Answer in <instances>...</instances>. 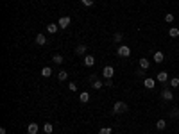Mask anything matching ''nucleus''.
<instances>
[{"label":"nucleus","mask_w":179,"mask_h":134,"mask_svg":"<svg viewBox=\"0 0 179 134\" xmlns=\"http://www.w3.org/2000/svg\"><path fill=\"white\" fill-rule=\"evenodd\" d=\"M125 111H127V104L125 102H122V100L115 102V105H113V113L115 115H120V113H125Z\"/></svg>","instance_id":"1"},{"label":"nucleus","mask_w":179,"mask_h":134,"mask_svg":"<svg viewBox=\"0 0 179 134\" xmlns=\"http://www.w3.org/2000/svg\"><path fill=\"white\" fill-rule=\"evenodd\" d=\"M70 16H61L59 18V22H57V25H59V29H68L70 27Z\"/></svg>","instance_id":"2"},{"label":"nucleus","mask_w":179,"mask_h":134,"mask_svg":"<svg viewBox=\"0 0 179 134\" xmlns=\"http://www.w3.org/2000/svg\"><path fill=\"white\" fill-rule=\"evenodd\" d=\"M102 75H104L106 79H113V75H115V68H113V66H104Z\"/></svg>","instance_id":"3"},{"label":"nucleus","mask_w":179,"mask_h":134,"mask_svg":"<svg viewBox=\"0 0 179 134\" xmlns=\"http://www.w3.org/2000/svg\"><path fill=\"white\" fill-rule=\"evenodd\" d=\"M118 56H120V57H129L131 56V48L127 45H122L120 48H118Z\"/></svg>","instance_id":"4"},{"label":"nucleus","mask_w":179,"mask_h":134,"mask_svg":"<svg viewBox=\"0 0 179 134\" xmlns=\"http://www.w3.org/2000/svg\"><path fill=\"white\" fill-rule=\"evenodd\" d=\"M161 98H163V100H168V102H170V100L174 98V95H172L170 90H163V91H161Z\"/></svg>","instance_id":"5"},{"label":"nucleus","mask_w":179,"mask_h":134,"mask_svg":"<svg viewBox=\"0 0 179 134\" xmlns=\"http://www.w3.org/2000/svg\"><path fill=\"white\" fill-rule=\"evenodd\" d=\"M38 131H39V125H38V123H34V122L29 123V127H27V132H29V134H36Z\"/></svg>","instance_id":"6"},{"label":"nucleus","mask_w":179,"mask_h":134,"mask_svg":"<svg viewBox=\"0 0 179 134\" xmlns=\"http://www.w3.org/2000/svg\"><path fill=\"white\" fill-rule=\"evenodd\" d=\"M57 31H59V25L57 23H49L47 25V32H50V34H56Z\"/></svg>","instance_id":"7"},{"label":"nucleus","mask_w":179,"mask_h":134,"mask_svg":"<svg viewBox=\"0 0 179 134\" xmlns=\"http://www.w3.org/2000/svg\"><path fill=\"white\" fill-rule=\"evenodd\" d=\"M154 84H156V82H154V79H150V77L143 80V86H145L147 90H152V88H154Z\"/></svg>","instance_id":"8"},{"label":"nucleus","mask_w":179,"mask_h":134,"mask_svg":"<svg viewBox=\"0 0 179 134\" xmlns=\"http://www.w3.org/2000/svg\"><path fill=\"white\" fill-rule=\"evenodd\" d=\"M84 64L86 66H93L95 64V57L93 56H84Z\"/></svg>","instance_id":"9"},{"label":"nucleus","mask_w":179,"mask_h":134,"mask_svg":"<svg viewBox=\"0 0 179 134\" xmlns=\"http://www.w3.org/2000/svg\"><path fill=\"white\" fill-rule=\"evenodd\" d=\"M163 59H165L163 52H154V63H163Z\"/></svg>","instance_id":"10"},{"label":"nucleus","mask_w":179,"mask_h":134,"mask_svg":"<svg viewBox=\"0 0 179 134\" xmlns=\"http://www.w3.org/2000/svg\"><path fill=\"white\" fill-rule=\"evenodd\" d=\"M149 66H150V63H149V59H145V57H142V59H140V68H142V70H147V68H149Z\"/></svg>","instance_id":"11"},{"label":"nucleus","mask_w":179,"mask_h":134,"mask_svg":"<svg viewBox=\"0 0 179 134\" xmlns=\"http://www.w3.org/2000/svg\"><path fill=\"white\" fill-rule=\"evenodd\" d=\"M168 36L170 38H177L179 36V29H177V27H170V29H168Z\"/></svg>","instance_id":"12"},{"label":"nucleus","mask_w":179,"mask_h":134,"mask_svg":"<svg viewBox=\"0 0 179 134\" xmlns=\"http://www.w3.org/2000/svg\"><path fill=\"white\" fill-rule=\"evenodd\" d=\"M75 54H77V56H83V54H86V45H77V46H75Z\"/></svg>","instance_id":"13"},{"label":"nucleus","mask_w":179,"mask_h":134,"mask_svg":"<svg viewBox=\"0 0 179 134\" xmlns=\"http://www.w3.org/2000/svg\"><path fill=\"white\" fill-rule=\"evenodd\" d=\"M158 80H160V82H167V80H168L167 72H160V73H158Z\"/></svg>","instance_id":"14"},{"label":"nucleus","mask_w":179,"mask_h":134,"mask_svg":"<svg viewBox=\"0 0 179 134\" xmlns=\"http://www.w3.org/2000/svg\"><path fill=\"white\" fill-rule=\"evenodd\" d=\"M79 100H81V102H83V104H86V102H88V100H90V93H86V91H83V93H81V95H79Z\"/></svg>","instance_id":"15"},{"label":"nucleus","mask_w":179,"mask_h":134,"mask_svg":"<svg viewBox=\"0 0 179 134\" xmlns=\"http://www.w3.org/2000/svg\"><path fill=\"white\" fill-rule=\"evenodd\" d=\"M165 127H167V122H165V120H158V122H156V129L158 131H163Z\"/></svg>","instance_id":"16"},{"label":"nucleus","mask_w":179,"mask_h":134,"mask_svg":"<svg viewBox=\"0 0 179 134\" xmlns=\"http://www.w3.org/2000/svg\"><path fill=\"white\" fill-rule=\"evenodd\" d=\"M52 61H54L56 64H63V56H59V54H54V56H52Z\"/></svg>","instance_id":"17"},{"label":"nucleus","mask_w":179,"mask_h":134,"mask_svg":"<svg viewBox=\"0 0 179 134\" xmlns=\"http://www.w3.org/2000/svg\"><path fill=\"white\" fill-rule=\"evenodd\" d=\"M36 43L38 45H45V43H47V38H45L43 34H38L36 36Z\"/></svg>","instance_id":"18"},{"label":"nucleus","mask_w":179,"mask_h":134,"mask_svg":"<svg viewBox=\"0 0 179 134\" xmlns=\"http://www.w3.org/2000/svg\"><path fill=\"white\" fill-rule=\"evenodd\" d=\"M43 131L47 132V134H52V132H54V125H52V123H45L43 125Z\"/></svg>","instance_id":"19"},{"label":"nucleus","mask_w":179,"mask_h":134,"mask_svg":"<svg viewBox=\"0 0 179 134\" xmlns=\"http://www.w3.org/2000/svg\"><path fill=\"white\" fill-rule=\"evenodd\" d=\"M41 75H43V77H50V75H52V68H49V66L41 68Z\"/></svg>","instance_id":"20"},{"label":"nucleus","mask_w":179,"mask_h":134,"mask_svg":"<svg viewBox=\"0 0 179 134\" xmlns=\"http://www.w3.org/2000/svg\"><path fill=\"white\" fill-rule=\"evenodd\" d=\"M57 79H59V80H66V79H68V73H66L65 70H61V72L57 73Z\"/></svg>","instance_id":"21"},{"label":"nucleus","mask_w":179,"mask_h":134,"mask_svg":"<svg viewBox=\"0 0 179 134\" xmlns=\"http://www.w3.org/2000/svg\"><path fill=\"white\" fill-rule=\"evenodd\" d=\"M102 86H104V82H100V80H95V82H91V88H93V90H100Z\"/></svg>","instance_id":"22"},{"label":"nucleus","mask_w":179,"mask_h":134,"mask_svg":"<svg viewBox=\"0 0 179 134\" xmlns=\"http://www.w3.org/2000/svg\"><path fill=\"white\" fill-rule=\"evenodd\" d=\"M165 22L172 23V22H174V15H172V13H167V15H165Z\"/></svg>","instance_id":"23"},{"label":"nucleus","mask_w":179,"mask_h":134,"mask_svg":"<svg viewBox=\"0 0 179 134\" xmlns=\"http://www.w3.org/2000/svg\"><path fill=\"white\" fill-rule=\"evenodd\" d=\"M122 38H124V36H122V32H116V34L113 36V41H115V43H120V41H122Z\"/></svg>","instance_id":"24"},{"label":"nucleus","mask_w":179,"mask_h":134,"mask_svg":"<svg viewBox=\"0 0 179 134\" xmlns=\"http://www.w3.org/2000/svg\"><path fill=\"white\" fill-rule=\"evenodd\" d=\"M170 86H172V88H177V86H179V79H177V77L170 79Z\"/></svg>","instance_id":"25"},{"label":"nucleus","mask_w":179,"mask_h":134,"mask_svg":"<svg viewBox=\"0 0 179 134\" xmlns=\"http://www.w3.org/2000/svg\"><path fill=\"white\" fill-rule=\"evenodd\" d=\"M98 134H111V127H102V129L98 131Z\"/></svg>","instance_id":"26"},{"label":"nucleus","mask_w":179,"mask_h":134,"mask_svg":"<svg viewBox=\"0 0 179 134\" xmlns=\"http://www.w3.org/2000/svg\"><path fill=\"white\" fill-rule=\"evenodd\" d=\"M68 88H70V91H77V84L75 82H68Z\"/></svg>","instance_id":"27"},{"label":"nucleus","mask_w":179,"mask_h":134,"mask_svg":"<svg viewBox=\"0 0 179 134\" xmlns=\"http://www.w3.org/2000/svg\"><path fill=\"white\" fill-rule=\"evenodd\" d=\"M170 115H172V118H177V116H179V109H172Z\"/></svg>","instance_id":"28"},{"label":"nucleus","mask_w":179,"mask_h":134,"mask_svg":"<svg viewBox=\"0 0 179 134\" xmlns=\"http://www.w3.org/2000/svg\"><path fill=\"white\" fill-rule=\"evenodd\" d=\"M91 4H93V0H83V5H86V7H90Z\"/></svg>","instance_id":"29"},{"label":"nucleus","mask_w":179,"mask_h":134,"mask_svg":"<svg viewBox=\"0 0 179 134\" xmlns=\"http://www.w3.org/2000/svg\"><path fill=\"white\" fill-rule=\"evenodd\" d=\"M106 86H109V88H111V86H113V82H111V79H106V82H104Z\"/></svg>","instance_id":"30"},{"label":"nucleus","mask_w":179,"mask_h":134,"mask_svg":"<svg viewBox=\"0 0 179 134\" xmlns=\"http://www.w3.org/2000/svg\"><path fill=\"white\" fill-rule=\"evenodd\" d=\"M0 134H5V127H0Z\"/></svg>","instance_id":"31"}]
</instances>
